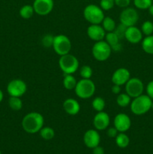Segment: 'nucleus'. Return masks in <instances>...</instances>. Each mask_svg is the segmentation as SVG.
I'll return each instance as SVG.
<instances>
[{
	"label": "nucleus",
	"instance_id": "ddd939ff",
	"mask_svg": "<svg viewBox=\"0 0 153 154\" xmlns=\"http://www.w3.org/2000/svg\"><path fill=\"white\" fill-rule=\"evenodd\" d=\"M110 123V118L107 113L104 111L98 112L93 118V126L98 131H103L106 129Z\"/></svg>",
	"mask_w": 153,
	"mask_h": 154
},
{
	"label": "nucleus",
	"instance_id": "2f4dec72",
	"mask_svg": "<svg viewBox=\"0 0 153 154\" xmlns=\"http://www.w3.org/2000/svg\"><path fill=\"white\" fill-rule=\"evenodd\" d=\"M115 5L114 0H100V7L103 11H110Z\"/></svg>",
	"mask_w": 153,
	"mask_h": 154
},
{
	"label": "nucleus",
	"instance_id": "f3484780",
	"mask_svg": "<svg viewBox=\"0 0 153 154\" xmlns=\"http://www.w3.org/2000/svg\"><path fill=\"white\" fill-rule=\"evenodd\" d=\"M124 38L130 44H138L142 40V33L141 29L135 26L127 27Z\"/></svg>",
	"mask_w": 153,
	"mask_h": 154
},
{
	"label": "nucleus",
	"instance_id": "393cba45",
	"mask_svg": "<svg viewBox=\"0 0 153 154\" xmlns=\"http://www.w3.org/2000/svg\"><path fill=\"white\" fill-rule=\"evenodd\" d=\"M8 105L13 111H20L22 108V102L20 97L10 96L8 99Z\"/></svg>",
	"mask_w": 153,
	"mask_h": 154
},
{
	"label": "nucleus",
	"instance_id": "79ce46f5",
	"mask_svg": "<svg viewBox=\"0 0 153 154\" xmlns=\"http://www.w3.org/2000/svg\"><path fill=\"white\" fill-rule=\"evenodd\" d=\"M151 109L153 110V101H152V108H151Z\"/></svg>",
	"mask_w": 153,
	"mask_h": 154
},
{
	"label": "nucleus",
	"instance_id": "c9c22d12",
	"mask_svg": "<svg viewBox=\"0 0 153 154\" xmlns=\"http://www.w3.org/2000/svg\"><path fill=\"white\" fill-rule=\"evenodd\" d=\"M146 95L152 99H153V81H149L146 85Z\"/></svg>",
	"mask_w": 153,
	"mask_h": 154
},
{
	"label": "nucleus",
	"instance_id": "a878e982",
	"mask_svg": "<svg viewBox=\"0 0 153 154\" xmlns=\"http://www.w3.org/2000/svg\"><path fill=\"white\" fill-rule=\"evenodd\" d=\"M106 106L105 100L101 97H95L92 102V107L97 112L103 111Z\"/></svg>",
	"mask_w": 153,
	"mask_h": 154
},
{
	"label": "nucleus",
	"instance_id": "ea45409f",
	"mask_svg": "<svg viewBox=\"0 0 153 154\" xmlns=\"http://www.w3.org/2000/svg\"><path fill=\"white\" fill-rule=\"evenodd\" d=\"M148 12H149L150 14H151L152 16H153V3L151 5V6L148 8Z\"/></svg>",
	"mask_w": 153,
	"mask_h": 154
},
{
	"label": "nucleus",
	"instance_id": "9b49d317",
	"mask_svg": "<svg viewBox=\"0 0 153 154\" xmlns=\"http://www.w3.org/2000/svg\"><path fill=\"white\" fill-rule=\"evenodd\" d=\"M32 6L34 13L40 16H46L53 9L54 2L53 0H34Z\"/></svg>",
	"mask_w": 153,
	"mask_h": 154
},
{
	"label": "nucleus",
	"instance_id": "473e14b6",
	"mask_svg": "<svg viewBox=\"0 0 153 154\" xmlns=\"http://www.w3.org/2000/svg\"><path fill=\"white\" fill-rule=\"evenodd\" d=\"M126 29H127V26H125L123 24L120 23L118 26H116L115 30H114V32L116 34V35L118 36V38H119V40L124 38V35H125Z\"/></svg>",
	"mask_w": 153,
	"mask_h": 154
},
{
	"label": "nucleus",
	"instance_id": "412c9836",
	"mask_svg": "<svg viewBox=\"0 0 153 154\" xmlns=\"http://www.w3.org/2000/svg\"><path fill=\"white\" fill-rule=\"evenodd\" d=\"M76 78L72 75H64V78H63L62 84L64 88L68 90H74L75 87L76 85Z\"/></svg>",
	"mask_w": 153,
	"mask_h": 154
},
{
	"label": "nucleus",
	"instance_id": "4468645a",
	"mask_svg": "<svg viewBox=\"0 0 153 154\" xmlns=\"http://www.w3.org/2000/svg\"><path fill=\"white\" fill-rule=\"evenodd\" d=\"M83 141L87 147L93 149L94 147L98 146L100 144V134L96 129H88L84 134Z\"/></svg>",
	"mask_w": 153,
	"mask_h": 154
},
{
	"label": "nucleus",
	"instance_id": "c756f323",
	"mask_svg": "<svg viewBox=\"0 0 153 154\" xmlns=\"http://www.w3.org/2000/svg\"><path fill=\"white\" fill-rule=\"evenodd\" d=\"M152 4V0H134V5L135 7L141 10L148 9Z\"/></svg>",
	"mask_w": 153,
	"mask_h": 154
},
{
	"label": "nucleus",
	"instance_id": "a19ab883",
	"mask_svg": "<svg viewBox=\"0 0 153 154\" xmlns=\"http://www.w3.org/2000/svg\"><path fill=\"white\" fill-rule=\"evenodd\" d=\"M3 98H4V94H3V92L0 90V103L3 100Z\"/></svg>",
	"mask_w": 153,
	"mask_h": 154
},
{
	"label": "nucleus",
	"instance_id": "6e6552de",
	"mask_svg": "<svg viewBox=\"0 0 153 154\" xmlns=\"http://www.w3.org/2000/svg\"><path fill=\"white\" fill-rule=\"evenodd\" d=\"M120 23L125 26H133L136 25L139 20V14L134 8L127 7L121 12L119 16Z\"/></svg>",
	"mask_w": 153,
	"mask_h": 154
},
{
	"label": "nucleus",
	"instance_id": "1a4fd4ad",
	"mask_svg": "<svg viewBox=\"0 0 153 154\" xmlns=\"http://www.w3.org/2000/svg\"><path fill=\"white\" fill-rule=\"evenodd\" d=\"M143 90V83L140 79L137 78H130L125 84L126 93L133 99L142 95Z\"/></svg>",
	"mask_w": 153,
	"mask_h": 154
},
{
	"label": "nucleus",
	"instance_id": "e433bc0d",
	"mask_svg": "<svg viewBox=\"0 0 153 154\" xmlns=\"http://www.w3.org/2000/svg\"><path fill=\"white\" fill-rule=\"evenodd\" d=\"M118 134V131L115 127H110L106 130V135L110 138H116Z\"/></svg>",
	"mask_w": 153,
	"mask_h": 154
},
{
	"label": "nucleus",
	"instance_id": "7c9ffc66",
	"mask_svg": "<svg viewBox=\"0 0 153 154\" xmlns=\"http://www.w3.org/2000/svg\"><path fill=\"white\" fill-rule=\"evenodd\" d=\"M92 69L90 66H83L81 67L80 70V75L83 79H91L92 76Z\"/></svg>",
	"mask_w": 153,
	"mask_h": 154
},
{
	"label": "nucleus",
	"instance_id": "5701e85b",
	"mask_svg": "<svg viewBox=\"0 0 153 154\" xmlns=\"http://www.w3.org/2000/svg\"><path fill=\"white\" fill-rule=\"evenodd\" d=\"M34 10L32 5H25L20 9V15L23 19H30L34 15Z\"/></svg>",
	"mask_w": 153,
	"mask_h": 154
},
{
	"label": "nucleus",
	"instance_id": "39448f33",
	"mask_svg": "<svg viewBox=\"0 0 153 154\" xmlns=\"http://www.w3.org/2000/svg\"><path fill=\"white\" fill-rule=\"evenodd\" d=\"M83 16L90 24H100L105 17L101 8L94 4L86 6L83 10Z\"/></svg>",
	"mask_w": 153,
	"mask_h": 154
},
{
	"label": "nucleus",
	"instance_id": "dca6fc26",
	"mask_svg": "<svg viewBox=\"0 0 153 154\" xmlns=\"http://www.w3.org/2000/svg\"><path fill=\"white\" fill-rule=\"evenodd\" d=\"M106 32L100 24H91L87 28V35L94 42L104 40Z\"/></svg>",
	"mask_w": 153,
	"mask_h": 154
},
{
	"label": "nucleus",
	"instance_id": "a211bd4d",
	"mask_svg": "<svg viewBox=\"0 0 153 154\" xmlns=\"http://www.w3.org/2000/svg\"><path fill=\"white\" fill-rule=\"evenodd\" d=\"M62 107L64 111L70 116L76 115L80 111V105L79 102L72 98L65 99L63 102Z\"/></svg>",
	"mask_w": 153,
	"mask_h": 154
},
{
	"label": "nucleus",
	"instance_id": "bb28decb",
	"mask_svg": "<svg viewBox=\"0 0 153 154\" xmlns=\"http://www.w3.org/2000/svg\"><path fill=\"white\" fill-rule=\"evenodd\" d=\"M40 137L43 139L49 141V140L52 139L55 136V131L52 128L46 126V127H43L40 131H39Z\"/></svg>",
	"mask_w": 153,
	"mask_h": 154
},
{
	"label": "nucleus",
	"instance_id": "c03bdc74",
	"mask_svg": "<svg viewBox=\"0 0 153 154\" xmlns=\"http://www.w3.org/2000/svg\"><path fill=\"white\" fill-rule=\"evenodd\" d=\"M152 3H153V0H152Z\"/></svg>",
	"mask_w": 153,
	"mask_h": 154
},
{
	"label": "nucleus",
	"instance_id": "f03ea898",
	"mask_svg": "<svg viewBox=\"0 0 153 154\" xmlns=\"http://www.w3.org/2000/svg\"><path fill=\"white\" fill-rule=\"evenodd\" d=\"M152 99L147 95H140L134 98L130 102V111L136 116H141L146 114L152 108Z\"/></svg>",
	"mask_w": 153,
	"mask_h": 154
},
{
	"label": "nucleus",
	"instance_id": "f257e3e1",
	"mask_svg": "<svg viewBox=\"0 0 153 154\" xmlns=\"http://www.w3.org/2000/svg\"><path fill=\"white\" fill-rule=\"evenodd\" d=\"M44 119L38 112H30L24 116L22 120V127L26 132L34 134L44 127Z\"/></svg>",
	"mask_w": 153,
	"mask_h": 154
},
{
	"label": "nucleus",
	"instance_id": "72a5a7b5",
	"mask_svg": "<svg viewBox=\"0 0 153 154\" xmlns=\"http://www.w3.org/2000/svg\"><path fill=\"white\" fill-rule=\"evenodd\" d=\"M53 40H54V36H52V35L47 34L45 35L42 38V45L44 48H51L52 47V44H53Z\"/></svg>",
	"mask_w": 153,
	"mask_h": 154
},
{
	"label": "nucleus",
	"instance_id": "58836bf2",
	"mask_svg": "<svg viewBox=\"0 0 153 154\" xmlns=\"http://www.w3.org/2000/svg\"><path fill=\"white\" fill-rule=\"evenodd\" d=\"M111 91L112 93L116 95L119 94L120 92H121V86L116 85V84H113V86L111 88Z\"/></svg>",
	"mask_w": 153,
	"mask_h": 154
},
{
	"label": "nucleus",
	"instance_id": "4c0bfd02",
	"mask_svg": "<svg viewBox=\"0 0 153 154\" xmlns=\"http://www.w3.org/2000/svg\"><path fill=\"white\" fill-rule=\"evenodd\" d=\"M92 153L93 154H104V150L103 147L98 145L92 149Z\"/></svg>",
	"mask_w": 153,
	"mask_h": 154
},
{
	"label": "nucleus",
	"instance_id": "c85d7f7f",
	"mask_svg": "<svg viewBox=\"0 0 153 154\" xmlns=\"http://www.w3.org/2000/svg\"><path fill=\"white\" fill-rule=\"evenodd\" d=\"M141 32L146 36L151 35L153 33V23L152 21L146 20L141 26Z\"/></svg>",
	"mask_w": 153,
	"mask_h": 154
},
{
	"label": "nucleus",
	"instance_id": "9d476101",
	"mask_svg": "<svg viewBox=\"0 0 153 154\" xmlns=\"http://www.w3.org/2000/svg\"><path fill=\"white\" fill-rule=\"evenodd\" d=\"M27 91V85L21 79H14L8 84L7 92L10 96L22 97Z\"/></svg>",
	"mask_w": 153,
	"mask_h": 154
},
{
	"label": "nucleus",
	"instance_id": "6ab92c4d",
	"mask_svg": "<svg viewBox=\"0 0 153 154\" xmlns=\"http://www.w3.org/2000/svg\"><path fill=\"white\" fill-rule=\"evenodd\" d=\"M116 144L120 148H125L130 144V138L125 134V132H118L116 137Z\"/></svg>",
	"mask_w": 153,
	"mask_h": 154
},
{
	"label": "nucleus",
	"instance_id": "20e7f679",
	"mask_svg": "<svg viewBox=\"0 0 153 154\" xmlns=\"http://www.w3.org/2000/svg\"><path fill=\"white\" fill-rule=\"evenodd\" d=\"M58 66L64 75H73L79 68V61L75 56L68 54L60 57Z\"/></svg>",
	"mask_w": 153,
	"mask_h": 154
},
{
	"label": "nucleus",
	"instance_id": "f704fd0d",
	"mask_svg": "<svg viewBox=\"0 0 153 154\" xmlns=\"http://www.w3.org/2000/svg\"><path fill=\"white\" fill-rule=\"evenodd\" d=\"M115 1V5L119 8H125L128 7L129 5L130 4V0H114Z\"/></svg>",
	"mask_w": 153,
	"mask_h": 154
},
{
	"label": "nucleus",
	"instance_id": "4be33fe9",
	"mask_svg": "<svg viewBox=\"0 0 153 154\" xmlns=\"http://www.w3.org/2000/svg\"><path fill=\"white\" fill-rule=\"evenodd\" d=\"M102 27L105 30L106 32H113L116 27L115 20L110 17H104L103 21H102Z\"/></svg>",
	"mask_w": 153,
	"mask_h": 154
},
{
	"label": "nucleus",
	"instance_id": "f8f14e48",
	"mask_svg": "<svg viewBox=\"0 0 153 154\" xmlns=\"http://www.w3.org/2000/svg\"><path fill=\"white\" fill-rule=\"evenodd\" d=\"M113 124L114 127L118 131V132H125L131 126V120L128 115L124 113H119L116 115Z\"/></svg>",
	"mask_w": 153,
	"mask_h": 154
},
{
	"label": "nucleus",
	"instance_id": "423d86ee",
	"mask_svg": "<svg viewBox=\"0 0 153 154\" xmlns=\"http://www.w3.org/2000/svg\"><path fill=\"white\" fill-rule=\"evenodd\" d=\"M93 57L97 61L104 62L107 60L112 54L111 47L104 40L96 42L92 48Z\"/></svg>",
	"mask_w": 153,
	"mask_h": 154
},
{
	"label": "nucleus",
	"instance_id": "37998d69",
	"mask_svg": "<svg viewBox=\"0 0 153 154\" xmlns=\"http://www.w3.org/2000/svg\"><path fill=\"white\" fill-rule=\"evenodd\" d=\"M0 154H2V152H1V150H0Z\"/></svg>",
	"mask_w": 153,
	"mask_h": 154
},
{
	"label": "nucleus",
	"instance_id": "0eeeda50",
	"mask_svg": "<svg viewBox=\"0 0 153 154\" xmlns=\"http://www.w3.org/2000/svg\"><path fill=\"white\" fill-rule=\"evenodd\" d=\"M52 48L56 54L59 55L60 57L70 54L71 50V42L69 38L64 35H57L54 36Z\"/></svg>",
	"mask_w": 153,
	"mask_h": 154
},
{
	"label": "nucleus",
	"instance_id": "2eb2a0df",
	"mask_svg": "<svg viewBox=\"0 0 153 154\" xmlns=\"http://www.w3.org/2000/svg\"><path fill=\"white\" fill-rule=\"evenodd\" d=\"M130 78V73L125 68L117 69L112 75V82L113 84L118 86L125 85L126 83Z\"/></svg>",
	"mask_w": 153,
	"mask_h": 154
},
{
	"label": "nucleus",
	"instance_id": "cd10ccee",
	"mask_svg": "<svg viewBox=\"0 0 153 154\" xmlns=\"http://www.w3.org/2000/svg\"><path fill=\"white\" fill-rule=\"evenodd\" d=\"M104 41L111 47V48H112V47L118 45V44L119 43L120 40L114 32H110L106 33Z\"/></svg>",
	"mask_w": 153,
	"mask_h": 154
},
{
	"label": "nucleus",
	"instance_id": "7ed1b4c3",
	"mask_svg": "<svg viewBox=\"0 0 153 154\" xmlns=\"http://www.w3.org/2000/svg\"><path fill=\"white\" fill-rule=\"evenodd\" d=\"M95 90V84L91 79L82 78L76 83L74 92L80 99H87L94 96Z\"/></svg>",
	"mask_w": 153,
	"mask_h": 154
},
{
	"label": "nucleus",
	"instance_id": "b1692460",
	"mask_svg": "<svg viewBox=\"0 0 153 154\" xmlns=\"http://www.w3.org/2000/svg\"><path fill=\"white\" fill-rule=\"evenodd\" d=\"M131 102V98L127 93H119L116 98V103L122 108L128 107Z\"/></svg>",
	"mask_w": 153,
	"mask_h": 154
},
{
	"label": "nucleus",
	"instance_id": "aec40b11",
	"mask_svg": "<svg viewBox=\"0 0 153 154\" xmlns=\"http://www.w3.org/2000/svg\"><path fill=\"white\" fill-rule=\"evenodd\" d=\"M142 48L147 54L153 55V35L146 36L142 40Z\"/></svg>",
	"mask_w": 153,
	"mask_h": 154
}]
</instances>
